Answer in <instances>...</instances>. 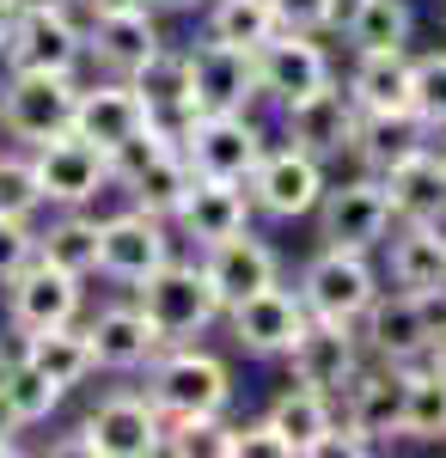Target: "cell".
Listing matches in <instances>:
<instances>
[{
    "mask_svg": "<svg viewBox=\"0 0 446 458\" xmlns=\"http://www.w3.org/2000/svg\"><path fill=\"white\" fill-rule=\"evenodd\" d=\"M13 13H49V6H73V0H6Z\"/></svg>",
    "mask_w": 446,
    "mask_h": 458,
    "instance_id": "cell-47",
    "label": "cell"
},
{
    "mask_svg": "<svg viewBox=\"0 0 446 458\" xmlns=\"http://www.w3.org/2000/svg\"><path fill=\"white\" fill-rule=\"evenodd\" d=\"M25 360L68 391L92 373V343H86V330H73V324H49V330H31V336H25Z\"/></svg>",
    "mask_w": 446,
    "mask_h": 458,
    "instance_id": "cell-31",
    "label": "cell"
},
{
    "mask_svg": "<svg viewBox=\"0 0 446 458\" xmlns=\"http://www.w3.org/2000/svg\"><path fill=\"white\" fill-rule=\"evenodd\" d=\"M37 257H49L56 269H68V276H92L99 269V220H86V214H68V220H56L43 239H37Z\"/></svg>",
    "mask_w": 446,
    "mask_h": 458,
    "instance_id": "cell-35",
    "label": "cell"
},
{
    "mask_svg": "<svg viewBox=\"0 0 446 458\" xmlns=\"http://www.w3.org/2000/svg\"><path fill=\"white\" fill-rule=\"evenodd\" d=\"M31 172H37V190H43V202L80 208V202H92L104 183H110V159H104L92 141H80L73 129H62V135L37 141Z\"/></svg>",
    "mask_w": 446,
    "mask_h": 458,
    "instance_id": "cell-10",
    "label": "cell"
},
{
    "mask_svg": "<svg viewBox=\"0 0 446 458\" xmlns=\"http://www.w3.org/2000/svg\"><path fill=\"white\" fill-rule=\"evenodd\" d=\"M422 360H428V367L446 379V324H434V343H428V354H422Z\"/></svg>",
    "mask_w": 446,
    "mask_h": 458,
    "instance_id": "cell-45",
    "label": "cell"
},
{
    "mask_svg": "<svg viewBox=\"0 0 446 458\" xmlns=\"http://www.w3.org/2000/svg\"><path fill=\"white\" fill-rule=\"evenodd\" d=\"M434 135H441V147H434V153H441V159H446V129H434Z\"/></svg>",
    "mask_w": 446,
    "mask_h": 458,
    "instance_id": "cell-51",
    "label": "cell"
},
{
    "mask_svg": "<svg viewBox=\"0 0 446 458\" xmlns=\"http://www.w3.org/2000/svg\"><path fill=\"white\" fill-rule=\"evenodd\" d=\"M68 129L110 159L123 141H135L141 129H147V110H141V98L129 92V80H104L92 92H73V123Z\"/></svg>",
    "mask_w": 446,
    "mask_h": 458,
    "instance_id": "cell-19",
    "label": "cell"
},
{
    "mask_svg": "<svg viewBox=\"0 0 446 458\" xmlns=\"http://www.w3.org/2000/svg\"><path fill=\"white\" fill-rule=\"evenodd\" d=\"M159 6H172V13H196V6H208V0H159Z\"/></svg>",
    "mask_w": 446,
    "mask_h": 458,
    "instance_id": "cell-49",
    "label": "cell"
},
{
    "mask_svg": "<svg viewBox=\"0 0 446 458\" xmlns=\"http://www.w3.org/2000/svg\"><path fill=\"white\" fill-rule=\"evenodd\" d=\"M379 190H385V208L391 220H446V159L434 147H416L404 159H391L379 172Z\"/></svg>",
    "mask_w": 446,
    "mask_h": 458,
    "instance_id": "cell-18",
    "label": "cell"
},
{
    "mask_svg": "<svg viewBox=\"0 0 446 458\" xmlns=\"http://www.w3.org/2000/svg\"><path fill=\"white\" fill-rule=\"evenodd\" d=\"M0 440H19V416H13V403L0 397Z\"/></svg>",
    "mask_w": 446,
    "mask_h": 458,
    "instance_id": "cell-48",
    "label": "cell"
},
{
    "mask_svg": "<svg viewBox=\"0 0 446 458\" xmlns=\"http://www.w3.org/2000/svg\"><path fill=\"white\" fill-rule=\"evenodd\" d=\"M202 276L214 282V293H220V306H233V300H244V293H257V287L275 282V250L263 245V239H251V233H227V239H214V245H202Z\"/></svg>",
    "mask_w": 446,
    "mask_h": 458,
    "instance_id": "cell-24",
    "label": "cell"
},
{
    "mask_svg": "<svg viewBox=\"0 0 446 458\" xmlns=\"http://www.w3.org/2000/svg\"><path fill=\"white\" fill-rule=\"evenodd\" d=\"M355 324H367L361 330V349H373V360L385 367H416L428 343H434V312H428V300L422 293H373L367 300V312L355 318Z\"/></svg>",
    "mask_w": 446,
    "mask_h": 458,
    "instance_id": "cell-6",
    "label": "cell"
},
{
    "mask_svg": "<svg viewBox=\"0 0 446 458\" xmlns=\"http://www.w3.org/2000/svg\"><path fill=\"white\" fill-rule=\"evenodd\" d=\"M43 208V190H37L31 159H0V214L6 220H31Z\"/></svg>",
    "mask_w": 446,
    "mask_h": 458,
    "instance_id": "cell-40",
    "label": "cell"
},
{
    "mask_svg": "<svg viewBox=\"0 0 446 458\" xmlns=\"http://www.w3.org/2000/svg\"><path fill=\"white\" fill-rule=\"evenodd\" d=\"M428 129L416 123L410 110H385V116H361V129H355V153L373 165V172H385L391 159H404V153H416V147H428L422 141Z\"/></svg>",
    "mask_w": 446,
    "mask_h": 458,
    "instance_id": "cell-33",
    "label": "cell"
},
{
    "mask_svg": "<svg viewBox=\"0 0 446 458\" xmlns=\"http://www.w3.org/2000/svg\"><path fill=\"white\" fill-rule=\"evenodd\" d=\"M135 293H141L135 306L153 318V330H159L166 343L196 336V330H208L214 318L227 312L220 293H214V282L202 276V263H177V257H166L159 269H147L135 282Z\"/></svg>",
    "mask_w": 446,
    "mask_h": 458,
    "instance_id": "cell-1",
    "label": "cell"
},
{
    "mask_svg": "<svg viewBox=\"0 0 446 458\" xmlns=\"http://www.w3.org/2000/svg\"><path fill=\"white\" fill-rule=\"evenodd\" d=\"M361 453H373V440H367V434H355V428H324V434H318V446H312V458H361Z\"/></svg>",
    "mask_w": 446,
    "mask_h": 458,
    "instance_id": "cell-44",
    "label": "cell"
},
{
    "mask_svg": "<svg viewBox=\"0 0 446 458\" xmlns=\"http://www.w3.org/2000/svg\"><path fill=\"white\" fill-rule=\"evenodd\" d=\"M348 98H355L361 116L410 110V49H355Z\"/></svg>",
    "mask_w": 446,
    "mask_h": 458,
    "instance_id": "cell-26",
    "label": "cell"
},
{
    "mask_svg": "<svg viewBox=\"0 0 446 458\" xmlns=\"http://www.w3.org/2000/svg\"><path fill=\"white\" fill-rule=\"evenodd\" d=\"M244 214H251V196H244V183H227V177H196L190 183V196L177 202V226H184V239H196V245H214V239H227V233H239Z\"/></svg>",
    "mask_w": 446,
    "mask_h": 458,
    "instance_id": "cell-25",
    "label": "cell"
},
{
    "mask_svg": "<svg viewBox=\"0 0 446 458\" xmlns=\"http://www.w3.org/2000/svg\"><path fill=\"white\" fill-rule=\"evenodd\" d=\"M172 257V239H166V226H159V214L147 208H123L99 220V269L104 276H116V282H141L147 269H159Z\"/></svg>",
    "mask_w": 446,
    "mask_h": 458,
    "instance_id": "cell-15",
    "label": "cell"
},
{
    "mask_svg": "<svg viewBox=\"0 0 446 458\" xmlns=\"http://www.w3.org/2000/svg\"><path fill=\"white\" fill-rule=\"evenodd\" d=\"M190 92H196V116L202 110H244L257 98L251 49H233V43H214L208 37L202 49L190 55Z\"/></svg>",
    "mask_w": 446,
    "mask_h": 458,
    "instance_id": "cell-21",
    "label": "cell"
},
{
    "mask_svg": "<svg viewBox=\"0 0 446 458\" xmlns=\"http://www.w3.org/2000/svg\"><path fill=\"white\" fill-rule=\"evenodd\" d=\"M80 55H86V31L73 25L68 6H49V13H13L0 62L13 73H73Z\"/></svg>",
    "mask_w": 446,
    "mask_h": 458,
    "instance_id": "cell-7",
    "label": "cell"
},
{
    "mask_svg": "<svg viewBox=\"0 0 446 458\" xmlns=\"http://www.w3.org/2000/svg\"><path fill=\"white\" fill-rule=\"evenodd\" d=\"M330 25L355 49H404L410 43V0H337Z\"/></svg>",
    "mask_w": 446,
    "mask_h": 458,
    "instance_id": "cell-29",
    "label": "cell"
},
{
    "mask_svg": "<svg viewBox=\"0 0 446 458\" xmlns=\"http://www.w3.org/2000/svg\"><path fill=\"white\" fill-rule=\"evenodd\" d=\"M251 73H257V92L294 105V98H306V92H318L330 80V55L306 31H270L251 49Z\"/></svg>",
    "mask_w": 446,
    "mask_h": 458,
    "instance_id": "cell-11",
    "label": "cell"
},
{
    "mask_svg": "<svg viewBox=\"0 0 446 458\" xmlns=\"http://www.w3.org/2000/svg\"><path fill=\"white\" fill-rule=\"evenodd\" d=\"M348 428L367 434L373 446L404 434V367H361L348 379Z\"/></svg>",
    "mask_w": 446,
    "mask_h": 458,
    "instance_id": "cell-23",
    "label": "cell"
},
{
    "mask_svg": "<svg viewBox=\"0 0 446 458\" xmlns=\"http://www.w3.org/2000/svg\"><path fill=\"white\" fill-rule=\"evenodd\" d=\"M0 397L13 403V416L25 428V422H43V416L62 403V386H56L49 373H37L31 360L19 354V360H0Z\"/></svg>",
    "mask_w": 446,
    "mask_h": 458,
    "instance_id": "cell-36",
    "label": "cell"
},
{
    "mask_svg": "<svg viewBox=\"0 0 446 458\" xmlns=\"http://www.w3.org/2000/svg\"><path fill=\"white\" fill-rule=\"evenodd\" d=\"M129 183V196H135V208L159 214V220H172L177 202L190 196V183H196V172H190V159L177 153V147H166V153H153L147 165H135V172L123 177Z\"/></svg>",
    "mask_w": 446,
    "mask_h": 458,
    "instance_id": "cell-30",
    "label": "cell"
},
{
    "mask_svg": "<svg viewBox=\"0 0 446 458\" xmlns=\"http://www.w3.org/2000/svg\"><path fill=\"white\" fill-rule=\"evenodd\" d=\"M86 343H92V367H110V373H135L159 354V330L141 306H104L92 324H86Z\"/></svg>",
    "mask_w": 446,
    "mask_h": 458,
    "instance_id": "cell-22",
    "label": "cell"
},
{
    "mask_svg": "<svg viewBox=\"0 0 446 458\" xmlns=\"http://www.w3.org/2000/svg\"><path fill=\"white\" fill-rule=\"evenodd\" d=\"M73 73H13L0 92V129L19 141H49L73 123Z\"/></svg>",
    "mask_w": 446,
    "mask_h": 458,
    "instance_id": "cell-8",
    "label": "cell"
},
{
    "mask_svg": "<svg viewBox=\"0 0 446 458\" xmlns=\"http://www.w3.org/2000/svg\"><path fill=\"white\" fill-rule=\"evenodd\" d=\"M31 257H37V233L25 220H6V214H0V287L13 282Z\"/></svg>",
    "mask_w": 446,
    "mask_h": 458,
    "instance_id": "cell-42",
    "label": "cell"
},
{
    "mask_svg": "<svg viewBox=\"0 0 446 458\" xmlns=\"http://www.w3.org/2000/svg\"><path fill=\"white\" fill-rule=\"evenodd\" d=\"M86 49H92L110 73H129L141 55L159 49V31H153V19H147V6H129V13H92Z\"/></svg>",
    "mask_w": 446,
    "mask_h": 458,
    "instance_id": "cell-28",
    "label": "cell"
},
{
    "mask_svg": "<svg viewBox=\"0 0 446 458\" xmlns=\"http://www.w3.org/2000/svg\"><path fill=\"white\" fill-rule=\"evenodd\" d=\"M129 80V92L141 98L147 110V123L159 129V135H184V123L196 116V92H190V55H177V49H153V55H141L135 68L123 73Z\"/></svg>",
    "mask_w": 446,
    "mask_h": 458,
    "instance_id": "cell-13",
    "label": "cell"
},
{
    "mask_svg": "<svg viewBox=\"0 0 446 458\" xmlns=\"http://www.w3.org/2000/svg\"><path fill=\"white\" fill-rule=\"evenodd\" d=\"M177 153L190 159V172H196V177H227V183H244L270 147H263L257 123H251L244 110H202V116H190V123H184Z\"/></svg>",
    "mask_w": 446,
    "mask_h": 458,
    "instance_id": "cell-2",
    "label": "cell"
},
{
    "mask_svg": "<svg viewBox=\"0 0 446 458\" xmlns=\"http://www.w3.org/2000/svg\"><path fill=\"white\" fill-rule=\"evenodd\" d=\"M318 214H324V239L343 245V250H373V245H385V233H391V208H385L379 177H355L343 190L324 183Z\"/></svg>",
    "mask_w": 446,
    "mask_h": 458,
    "instance_id": "cell-16",
    "label": "cell"
},
{
    "mask_svg": "<svg viewBox=\"0 0 446 458\" xmlns=\"http://www.w3.org/2000/svg\"><path fill=\"white\" fill-rule=\"evenodd\" d=\"M6 287H13V324L25 336L49 330V324H73V312H80V276L56 269L49 257H31Z\"/></svg>",
    "mask_w": 446,
    "mask_h": 458,
    "instance_id": "cell-20",
    "label": "cell"
},
{
    "mask_svg": "<svg viewBox=\"0 0 446 458\" xmlns=\"http://www.w3.org/2000/svg\"><path fill=\"white\" fill-rule=\"evenodd\" d=\"M391 282L404 293H441L446 287V233L434 220H404L391 239Z\"/></svg>",
    "mask_w": 446,
    "mask_h": 458,
    "instance_id": "cell-27",
    "label": "cell"
},
{
    "mask_svg": "<svg viewBox=\"0 0 446 458\" xmlns=\"http://www.w3.org/2000/svg\"><path fill=\"white\" fill-rule=\"evenodd\" d=\"M287 110V141L300 147V153H312V159H330V153H355V129H361V110H355V98H348L337 80H324L318 92H306V98H294Z\"/></svg>",
    "mask_w": 446,
    "mask_h": 458,
    "instance_id": "cell-14",
    "label": "cell"
},
{
    "mask_svg": "<svg viewBox=\"0 0 446 458\" xmlns=\"http://www.w3.org/2000/svg\"><path fill=\"white\" fill-rule=\"evenodd\" d=\"M270 6H275V31L318 37V31H330V6L337 0H270Z\"/></svg>",
    "mask_w": 446,
    "mask_h": 458,
    "instance_id": "cell-41",
    "label": "cell"
},
{
    "mask_svg": "<svg viewBox=\"0 0 446 458\" xmlns=\"http://www.w3.org/2000/svg\"><path fill=\"white\" fill-rule=\"evenodd\" d=\"M287 367H294V386L343 397L348 379L361 373V330L343 318H306V330L287 343Z\"/></svg>",
    "mask_w": 446,
    "mask_h": 458,
    "instance_id": "cell-4",
    "label": "cell"
},
{
    "mask_svg": "<svg viewBox=\"0 0 446 458\" xmlns=\"http://www.w3.org/2000/svg\"><path fill=\"white\" fill-rule=\"evenodd\" d=\"M6 31H13V13L0 6V55H6Z\"/></svg>",
    "mask_w": 446,
    "mask_h": 458,
    "instance_id": "cell-50",
    "label": "cell"
},
{
    "mask_svg": "<svg viewBox=\"0 0 446 458\" xmlns=\"http://www.w3.org/2000/svg\"><path fill=\"white\" fill-rule=\"evenodd\" d=\"M263 422L287 440V453L294 458H312V446H318V434L330 428V397L324 391H312V386H294V391H281L270 403V416Z\"/></svg>",
    "mask_w": 446,
    "mask_h": 458,
    "instance_id": "cell-32",
    "label": "cell"
},
{
    "mask_svg": "<svg viewBox=\"0 0 446 458\" xmlns=\"http://www.w3.org/2000/svg\"><path fill=\"white\" fill-rule=\"evenodd\" d=\"M251 183V202L275 220H300V214L318 208L324 196V159H312L300 147H281V153H263L257 172L244 177Z\"/></svg>",
    "mask_w": 446,
    "mask_h": 458,
    "instance_id": "cell-12",
    "label": "cell"
},
{
    "mask_svg": "<svg viewBox=\"0 0 446 458\" xmlns=\"http://www.w3.org/2000/svg\"><path fill=\"white\" fill-rule=\"evenodd\" d=\"M306 306H300V293H287V287H257V293H244L227 306V324H233V336H239V349L251 354H287V343L306 330Z\"/></svg>",
    "mask_w": 446,
    "mask_h": 458,
    "instance_id": "cell-17",
    "label": "cell"
},
{
    "mask_svg": "<svg viewBox=\"0 0 446 458\" xmlns=\"http://www.w3.org/2000/svg\"><path fill=\"white\" fill-rule=\"evenodd\" d=\"M379 293L373 269H367V250H318L306 263V282H300V306H306L312 318H343V324H355V318L367 312V300Z\"/></svg>",
    "mask_w": 446,
    "mask_h": 458,
    "instance_id": "cell-9",
    "label": "cell"
},
{
    "mask_svg": "<svg viewBox=\"0 0 446 458\" xmlns=\"http://www.w3.org/2000/svg\"><path fill=\"white\" fill-rule=\"evenodd\" d=\"M404 434L410 440H446V379L428 360L404 367Z\"/></svg>",
    "mask_w": 446,
    "mask_h": 458,
    "instance_id": "cell-34",
    "label": "cell"
},
{
    "mask_svg": "<svg viewBox=\"0 0 446 458\" xmlns=\"http://www.w3.org/2000/svg\"><path fill=\"white\" fill-rule=\"evenodd\" d=\"M147 397L159 403V416H220L227 397H233V379L227 367L202 349H172L147 360Z\"/></svg>",
    "mask_w": 446,
    "mask_h": 458,
    "instance_id": "cell-3",
    "label": "cell"
},
{
    "mask_svg": "<svg viewBox=\"0 0 446 458\" xmlns=\"http://www.w3.org/2000/svg\"><path fill=\"white\" fill-rule=\"evenodd\" d=\"M275 31V6L270 0H208V37L233 43V49H257Z\"/></svg>",
    "mask_w": 446,
    "mask_h": 458,
    "instance_id": "cell-37",
    "label": "cell"
},
{
    "mask_svg": "<svg viewBox=\"0 0 446 458\" xmlns=\"http://www.w3.org/2000/svg\"><path fill=\"white\" fill-rule=\"evenodd\" d=\"M159 434H166V416L153 397H104L99 410L80 422V440L73 453H92V458H153L159 453Z\"/></svg>",
    "mask_w": 446,
    "mask_h": 458,
    "instance_id": "cell-5",
    "label": "cell"
},
{
    "mask_svg": "<svg viewBox=\"0 0 446 458\" xmlns=\"http://www.w3.org/2000/svg\"><path fill=\"white\" fill-rule=\"evenodd\" d=\"M0 360H6V354H0Z\"/></svg>",
    "mask_w": 446,
    "mask_h": 458,
    "instance_id": "cell-52",
    "label": "cell"
},
{
    "mask_svg": "<svg viewBox=\"0 0 446 458\" xmlns=\"http://www.w3.org/2000/svg\"><path fill=\"white\" fill-rule=\"evenodd\" d=\"M227 434H233V428L220 422V416H166L159 453H172V458H227Z\"/></svg>",
    "mask_w": 446,
    "mask_h": 458,
    "instance_id": "cell-39",
    "label": "cell"
},
{
    "mask_svg": "<svg viewBox=\"0 0 446 458\" xmlns=\"http://www.w3.org/2000/svg\"><path fill=\"white\" fill-rule=\"evenodd\" d=\"M227 458H294V453H287V440L270 422H251V428L227 434Z\"/></svg>",
    "mask_w": 446,
    "mask_h": 458,
    "instance_id": "cell-43",
    "label": "cell"
},
{
    "mask_svg": "<svg viewBox=\"0 0 446 458\" xmlns=\"http://www.w3.org/2000/svg\"><path fill=\"white\" fill-rule=\"evenodd\" d=\"M86 13H129V6H147V0H80Z\"/></svg>",
    "mask_w": 446,
    "mask_h": 458,
    "instance_id": "cell-46",
    "label": "cell"
},
{
    "mask_svg": "<svg viewBox=\"0 0 446 458\" xmlns=\"http://www.w3.org/2000/svg\"><path fill=\"white\" fill-rule=\"evenodd\" d=\"M410 116L428 135L446 129V49L410 55Z\"/></svg>",
    "mask_w": 446,
    "mask_h": 458,
    "instance_id": "cell-38",
    "label": "cell"
}]
</instances>
